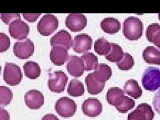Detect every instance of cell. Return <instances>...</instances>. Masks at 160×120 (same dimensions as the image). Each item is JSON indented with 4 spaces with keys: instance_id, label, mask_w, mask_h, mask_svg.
I'll return each mask as SVG.
<instances>
[{
    "instance_id": "obj_8",
    "label": "cell",
    "mask_w": 160,
    "mask_h": 120,
    "mask_svg": "<svg viewBox=\"0 0 160 120\" xmlns=\"http://www.w3.org/2000/svg\"><path fill=\"white\" fill-rule=\"evenodd\" d=\"M9 32L14 39L22 40L26 39L29 33V27L28 25L18 19L15 20L9 26Z\"/></svg>"
},
{
    "instance_id": "obj_4",
    "label": "cell",
    "mask_w": 160,
    "mask_h": 120,
    "mask_svg": "<svg viewBox=\"0 0 160 120\" xmlns=\"http://www.w3.org/2000/svg\"><path fill=\"white\" fill-rule=\"evenodd\" d=\"M3 78L4 81L9 86H16L22 82L23 78L22 69L16 64L6 63L3 70Z\"/></svg>"
},
{
    "instance_id": "obj_18",
    "label": "cell",
    "mask_w": 160,
    "mask_h": 120,
    "mask_svg": "<svg viewBox=\"0 0 160 120\" xmlns=\"http://www.w3.org/2000/svg\"><path fill=\"white\" fill-rule=\"evenodd\" d=\"M88 92L90 94L96 95L101 93L106 86V82H99L95 78L93 73H89L86 78Z\"/></svg>"
},
{
    "instance_id": "obj_26",
    "label": "cell",
    "mask_w": 160,
    "mask_h": 120,
    "mask_svg": "<svg viewBox=\"0 0 160 120\" xmlns=\"http://www.w3.org/2000/svg\"><path fill=\"white\" fill-rule=\"evenodd\" d=\"M86 71L96 69L98 66V58L92 53H85L82 56Z\"/></svg>"
},
{
    "instance_id": "obj_1",
    "label": "cell",
    "mask_w": 160,
    "mask_h": 120,
    "mask_svg": "<svg viewBox=\"0 0 160 120\" xmlns=\"http://www.w3.org/2000/svg\"><path fill=\"white\" fill-rule=\"evenodd\" d=\"M143 26L139 18L131 16L125 19L123 33L127 39L132 41L138 40L142 36Z\"/></svg>"
},
{
    "instance_id": "obj_31",
    "label": "cell",
    "mask_w": 160,
    "mask_h": 120,
    "mask_svg": "<svg viewBox=\"0 0 160 120\" xmlns=\"http://www.w3.org/2000/svg\"><path fill=\"white\" fill-rule=\"evenodd\" d=\"M10 47V39L6 34L0 33V52H6Z\"/></svg>"
},
{
    "instance_id": "obj_2",
    "label": "cell",
    "mask_w": 160,
    "mask_h": 120,
    "mask_svg": "<svg viewBox=\"0 0 160 120\" xmlns=\"http://www.w3.org/2000/svg\"><path fill=\"white\" fill-rule=\"evenodd\" d=\"M143 87L148 91L155 92L160 88V69L148 67L145 70L142 78Z\"/></svg>"
},
{
    "instance_id": "obj_9",
    "label": "cell",
    "mask_w": 160,
    "mask_h": 120,
    "mask_svg": "<svg viewBox=\"0 0 160 120\" xmlns=\"http://www.w3.org/2000/svg\"><path fill=\"white\" fill-rule=\"evenodd\" d=\"M154 112L148 103H141L128 116V120H153Z\"/></svg>"
},
{
    "instance_id": "obj_23",
    "label": "cell",
    "mask_w": 160,
    "mask_h": 120,
    "mask_svg": "<svg viewBox=\"0 0 160 120\" xmlns=\"http://www.w3.org/2000/svg\"><path fill=\"white\" fill-rule=\"evenodd\" d=\"M23 69L27 78L29 79L38 78L42 72L39 64L32 61L25 63L23 66Z\"/></svg>"
},
{
    "instance_id": "obj_38",
    "label": "cell",
    "mask_w": 160,
    "mask_h": 120,
    "mask_svg": "<svg viewBox=\"0 0 160 120\" xmlns=\"http://www.w3.org/2000/svg\"><path fill=\"white\" fill-rule=\"evenodd\" d=\"M158 17H159V20H160V13L158 15Z\"/></svg>"
},
{
    "instance_id": "obj_25",
    "label": "cell",
    "mask_w": 160,
    "mask_h": 120,
    "mask_svg": "<svg viewBox=\"0 0 160 120\" xmlns=\"http://www.w3.org/2000/svg\"><path fill=\"white\" fill-rule=\"evenodd\" d=\"M123 56L124 53L123 49L119 45L111 43V49L106 56V58L110 62L118 63L123 58Z\"/></svg>"
},
{
    "instance_id": "obj_13",
    "label": "cell",
    "mask_w": 160,
    "mask_h": 120,
    "mask_svg": "<svg viewBox=\"0 0 160 120\" xmlns=\"http://www.w3.org/2000/svg\"><path fill=\"white\" fill-rule=\"evenodd\" d=\"M93 43L92 38L86 33H80L75 37L73 49L78 53H86L91 49Z\"/></svg>"
},
{
    "instance_id": "obj_33",
    "label": "cell",
    "mask_w": 160,
    "mask_h": 120,
    "mask_svg": "<svg viewBox=\"0 0 160 120\" xmlns=\"http://www.w3.org/2000/svg\"><path fill=\"white\" fill-rule=\"evenodd\" d=\"M153 105L156 111L160 114V89L155 95L153 99Z\"/></svg>"
},
{
    "instance_id": "obj_15",
    "label": "cell",
    "mask_w": 160,
    "mask_h": 120,
    "mask_svg": "<svg viewBox=\"0 0 160 120\" xmlns=\"http://www.w3.org/2000/svg\"><path fill=\"white\" fill-rule=\"evenodd\" d=\"M50 44L53 46H62L69 49L73 46L72 38L66 30L62 29L57 32L50 39Z\"/></svg>"
},
{
    "instance_id": "obj_29",
    "label": "cell",
    "mask_w": 160,
    "mask_h": 120,
    "mask_svg": "<svg viewBox=\"0 0 160 120\" xmlns=\"http://www.w3.org/2000/svg\"><path fill=\"white\" fill-rule=\"evenodd\" d=\"M134 63L133 58L130 54L125 53L123 58L117 63V66L119 69L127 71L133 67Z\"/></svg>"
},
{
    "instance_id": "obj_11",
    "label": "cell",
    "mask_w": 160,
    "mask_h": 120,
    "mask_svg": "<svg viewBox=\"0 0 160 120\" xmlns=\"http://www.w3.org/2000/svg\"><path fill=\"white\" fill-rule=\"evenodd\" d=\"M66 68L68 73L72 76L79 78L83 74L85 71L84 63L82 58H79L75 55L69 56L67 61Z\"/></svg>"
},
{
    "instance_id": "obj_10",
    "label": "cell",
    "mask_w": 160,
    "mask_h": 120,
    "mask_svg": "<svg viewBox=\"0 0 160 120\" xmlns=\"http://www.w3.org/2000/svg\"><path fill=\"white\" fill-rule=\"evenodd\" d=\"M66 25L73 32H80L87 26V18L83 14H69L66 19Z\"/></svg>"
},
{
    "instance_id": "obj_19",
    "label": "cell",
    "mask_w": 160,
    "mask_h": 120,
    "mask_svg": "<svg viewBox=\"0 0 160 120\" xmlns=\"http://www.w3.org/2000/svg\"><path fill=\"white\" fill-rule=\"evenodd\" d=\"M142 57L148 63L160 65V51L154 46H148L145 49Z\"/></svg>"
},
{
    "instance_id": "obj_16",
    "label": "cell",
    "mask_w": 160,
    "mask_h": 120,
    "mask_svg": "<svg viewBox=\"0 0 160 120\" xmlns=\"http://www.w3.org/2000/svg\"><path fill=\"white\" fill-rule=\"evenodd\" d=\"M69 58L66 48L62 46H53L50 52V59L56 66H62Z\"/></svg>"
},
{
    "instance_id": "obj_37",
    "label": "cell",
    "mask_w": 160,
    "mask_h": 120,
    "mask_svg": "<svg viewBox=\"0 0 160 120\" xmlns=\"http://www.w3.org/2000/svg\"><path fill=\"white\" fill-rule=\"evenodd\" d=\"M42 120H59L55 115L52 113H48L46 116H44Z\"/></svg>"
},
{
    "instance_id": "obj_6",
    "label": "cell",
    "mask_w": 160,
    "mask_h": 120,
    "mask_svg": "<svg viewBox=\"0 0 160 120\" xmlns=\"http://www.w3.org/2000/svg\"><path fill=\"white\" fill-rule=\"evenodd\" d=\"M56 112L60 116L68 118L73 116L77 110V105L73 99L67 97L59 98L55 105Z\"/></svg>"
},
{
    "instance_id": "obj_22",
    "label": "cell",
    "mask_w": 160,
    "mask_h": 120,
    "mask_svg": "<svg viewBox=\"0 0 160 120\" xmlns=\"http://www.w3.org/2000/svg\"><path fill=\"white\" fill-rule=\"evenodd\" d=\"M124 92L134 99H138L142 95V88L139 87L136 80L133 79L128 80L125 83Z\"/></svg>"
},
{
    "instance_id": "obj_28",
    "label": "cell",
    "mask_w": 160,
    "mask_h": 120,
    "mask_svg": "<svg viewBox=\"0 0 160 120\" xmlns=\"http://www.w3.org/2000/svg\"><path fill=\"white\" fill-rule=\"evenodd\" d=\"M13 93L9 88L1 86L0 87V104L2 107L7 106L12 102Z\"/></svg>"
},
{
    "instance_id": "obj_14",
    "label": "cell",
    "mask_w": 160,
    "mask_h": 120,
    "mask_svg": "<svg viewBox=\"0 0 160 120\" xmlns=\"http://www.w3.org/2000/svg\"><path fill=\"white\" fill-rule=\"evenodd\" d=\"M24 100L29 109H38L41 108L43 105L44 96L38 90L32 89L25 94Z\"/></svg>"
},
{
    "instance_id": "obj_7",
    "label": "cell",
    "mask_w": 160,
    "mask_h": 120,
    "mask_svg": "<svg viewBox=\"0 0 160 120\" xmlns=\"http://www.w3.org/2000/svg\"><path fill=\"white\" fill-rule=\"evenodd\" d=\"M34 44L30 39L26 38L14 43L13 51L16 56L19 59H28L34 52Z\"/></svg>"
},
{
    "instance_id": "obj_21",
    "label": "cell",
    "mask_w": 160,
    "mask_h": 120,
    "mask_svg": "<svg viewBox=\"0 0 160 120\" xmlns=\"http://www.w3.org/2000/svg\"><path fill=\"white\" fill-rule=\"evenodd\" d=\"M94 77L98 81L106 82L112 76V70L109 66L105 63L99 64L93 72Z\"/></svg>"
},
{
    "instance_id": "obj_36",
    "label": "cell",
    "mask_w": 160,
    "mask_h": 120,
    "mask_svg": "<svg viewBox=\"0 0 160 120\" xmlns=\"http://www.w3.org/2000/svg\"><path fill=\"white\" fill-rule=\"evenodd\" d=\"M0 113H1V115H0V119L1 120H9L10 116L9 114L8 111H6V109H3L2 108L0 109Z\"/></svg>"
},
{
    "instance_id": "obj_5",
    "label": "cell",
    "mask_w": 160,
    "mask_h": 120,
    "mask_svg": "<svg viewBox=\"0 0 160 120\" xmlns=\"http://www.w3.org/2000/svg\"><path fill=\"white\" fill-rule=\"evenodd\" d=\"M58 25V19L54 15L46 14L39 21L37 28L40 34L43 36H48L56 31Z\"/></svg>"
},
{
    "instance_id": "obj_30",
    "label": "cell",
    "mask_w": 160,
    "mask_h": 120,
    "mask_svg": "<svg viewBox=\"0 0 160 120\" xmlns=\"http://www.w3.org/2000/svg\"><path fill=\"white\" fill-rule=\"evenodd\" d=\"M135 106H136V102H135L134 100L126 96L123 102L119 106L116 107V109L119 112L124 113L128 112L129 110L133 109Z\"/></svg>"
},
{
    "instance_id": "obj_35",
    "label": "cell",
    "mask_w": 160,
    "mask_h": 120,
    "mask_svg": "<svg viewBox=\"0 0 160 120\" xmlns=\"http://www.w3.org/2000/svg\"><path fill=\"white\" fill-rule=\"evenodd\" d=\"M151 42L154 43L158 48L160 49V29L155 35L154 37L152 39Z\"/></svg>"
},
{
    "instance_id": "obj_20",
    "label": "cell",
    "mask_w": 160,
    "mask_h": 120,
    "mask_svg": "<svg viewBox=\"0 0 160 120\" xmlns=\"http://www.w3.org/2000/svg\"><path fill=\"white\" fill-rule=\"evenodd\" d=\"M100 26L103 32L109 34L116 33L121 28V23L119 21L114 18H107L103 19Z\"/></svg>"
},
{
    "instance_id": "obj_34",
    "label": "cell",
    "mask_w": 160,
    "mask_h": 120,
    "mask_svg": "<svg viewBox=\"0 0 160 120\" xmlns=\"http://www.w3.org/2000/svg\"><path fill=\"white\" fill-rule=\"evenodd\" d=\"M41 16L40 13H23V17L29 22H36L37 19Z\"/></svg>"
},
{
    "instance_id": "obj_12",
    "label": "cell",
    "mask_w": 160,
    "mask_h": 120,
    "mask_svg": "<svg viewBox=\"0 0 160 120\" xmlns=\"http://www.w3.org/2000/svg\"><path fill=\"white\" fill-rule=\"evenodd\" d=\"M102 104L95 98H90L85 100L82 104V111L88 117L95 118L102 112Z\"/></svg>"
},
{
    "instance_id": "obj_32",
    "label": "cell",
    "mask_w": 160,
    "mask_h": 120,
    "mask_svg": "<svg viewBox=\"0 0 160 120\" xmlns=\"http://www.w3.org/2000/svg\"><path fill=\"white\" fill-rule=\"evenodd\" d=\"M20 15L18 13H11V14H7V13H2L1 15L2 21L6 24H11L15 20H17L20 19Z\"/></svg>"
},
{
    "instance_id": "obj_3",
    "label": "cell",
    "mask_w": 160,
    "mask_h": 120,
    "mask_svg": "<svg viewBox=\"0 0 160 120\" xmlns=\"http://www.w3.org/2000/svg\"><path fill=\"white\" fill-rule=\"evenodd\" d=\"M68 78L62 70H56L49 74L48 87L54 93L63 92L66 88Z\"/></svg>"
},
{
    "instance_id": "obj_27",
    "label": "cell",
    "mask_w": 160,
    "mask_h": 120,
    "mask_svg": "<svg viewBox=\"0 0 160 120\" xmlns=\"http://www.w3.org/2000/svg\"><path fill=\"white\" fill-rule=\"evenodd\" d=\"M111 49V43L108 42L106 38H100L96 40L95 43L94 49L99 55H106L109 53Z\"/></svg>"
},
{
    "instance_id": "obj_17",
    "label": "cell",
    "mask_w": 160,
    "mask_h": 120,
    "mask_svg": "<svg viewBox=\"0 0 160 120\" xmlns=\"http://www.w3.org/2000/svg\"><path fill=\"white\" fill-rule=\"evenodd\" d=\"M126 97L125 92L118 88H112L108 89L106 93V100L111 106L118 107L121 104Z\"/></svg>"
},
{
    "instance_id": "obj_24",
    "label": "cell",
    "mask_w": 160,
    "mask_h": 120,
    "mask_svg": "<svg viewBox=\"0 0 160 120\" xmlns=\"http://www.w3.org/2000/svg\"><path fill=\"white\" fill-rule=\"evenodd\" d=\"M68 93L72 97H80L83 95L85 89L83 84L77 79H73L69 82Z\"/></svg>"
}]
</instances>
